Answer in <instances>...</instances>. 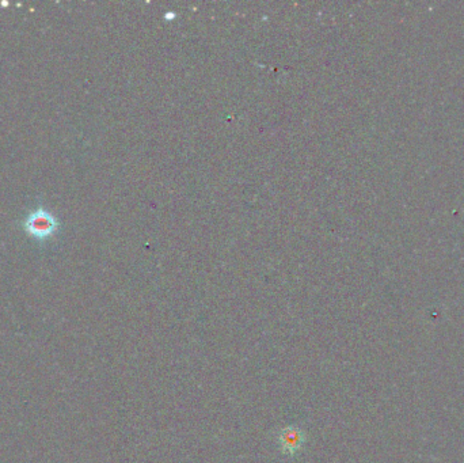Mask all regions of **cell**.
<instances>
[{
  "instance_id": "6da1fadb",
  "label": "cell",
  "mask_w": 464,
  "mask_h": 463,
  "mask_svg": "<svg viewBox=\"0 0 464 463\" xmlns=\"http://www.w3.org/2000/svg\"><path fill=\"white\" fill-rule=\"evenodd\" d=\"M23 228L29 237H33L37 241H45L52 238L57 233L59 219L49 209L38 206L32 212H29L26 219L23 220Z\"/></svg>"
},
{
  "instance_id": "7a4b0ae2",
  "label": "cell",
  "mask_w": 464,
  "mask_h": 463,
  "mask_svg": "<svg viewBox=\"0 0 464 463\" xmlns=\"http://www.w3.org/2000/svg\"><path fill=\"white\" fill-rule=\"evenodd\" d=\"M282 448L288 451V452H295L296 449L300 448L301 443H303V436L299 431L296 429H287V431L282 432L281 437Z\"/></svg>"
}]
</instances>
